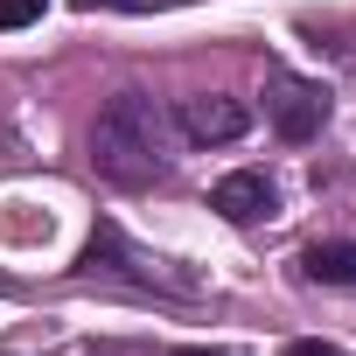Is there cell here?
Masks as SVG:
<instances>
[{
	"label": "cell",
	"instance_id": "6da1fadb",
	"mask_svg": "<svg viewBox=\"0 0 356 356\" xmlns=\"http://www.w3.org/2000/svg\"><path fill=\"white\" fill-rule=\"evenodd\" d=\"M91 168L119 189H147L168 175V119L147 91H119L91 119Z\"/></svg>",
	"mask_w": 356,
	"mask_h": 356
},
{
	"label": "cell",
	"instance_id": "3957f363",
	"mask_svg": "<svg viewBox=\"0 0 356 356\" xmlns=\"http://www.w3.org/2000/svg\"><path fill=\"white\" fill-rule=\"evenodd\" d=\"M266 112H273L280 140L307 147V140L328 126V91H321V84H300V77H280V84H273V98H266Z\"/></svg>",
	"mask_w": 356,
	"mask_h": 356
},
{
	"label": "cell",
	"instance_id": "5b68a950",
	"mask_svg": "<svg viewBox=\"0 0 356 356\" xmlns=\"http://www.w3.org/2000/svg\"><path fill=\"white\" fill-rule=\"evenodd\" d=\"M175 126H182V140H196V147H224V140H238L252 126V112L238 98H182Z\"/></svg>",
	"mask_w": 356,
	"mask_h": 356
},
{
	"label": "cell",
	"instance_id": "8992f818",
	"mask_svg": "<svg viewBox=\"0 0 356 356\" xmlns=\"http://www.w3.org/2000/svg\"><path fill=\"white\" fill-rule=\"evenodd\" d=\"M300 273H307L314 286H356V245H342V238L307 245V252H300Z\"/></svg>",
	"mask_w": 356,
	"mask_h": 356
},
{
	"label": "cell",
	"instance_id": "277c9868",
	"mask_svg": "<svg viewBox=\"0 0 356 356\" xmlns=\"http://www.w3.org/2000/svg\"><path fill=\"white\" fill-rule=\"evenodd\" d=\"M210 210H217L224 224H266V217L280 210V189L266 182L259 168H238V175H224V182L210 189Z\"/></svg>",
	"mask_w": 356,
	"mask_h": 356
},
{
	"label": "cell",
	"instance_id": "9c48e42d",
	"mask_svg": "<svg viewBox=\"0 0 356 356\" xmlns=\"http://www.w3.org/2000/svg\"><path fill=\"white\" fill-rule=\"evenodd\" d=\"M77 8H147V0H77Z\"/></svg>",
	"mask_w": 356,
	"mask_h": 356
},
{
	"label": "cell",
	"instance_id": "52a82bcc",
	"mask_svg": "<svg viewBox=\"0 0 356 356\" xmlns=\"http://www.w3.org/2000/svg\"><path fill=\"white\" fill-rule=\"evenodd\" d=\"M42 8L49 0H0V29H29V22H42Z\"/></svg>",
	"mask_w": 356,
	"mask_h": 356
},
{
	"label": "cell",
	"instance_id": "ba28073f",
	"mask_svg": "<svg viewBox=\"0 0 356 356\" xmlns=\"http://www.w3.org/2000/svg\"><path fill=\"white\" fill-rule=\"evenodd\" d=\"M286 356H342L335 342H286Z\"/></svg>",
	"mask_w": 356,
	"mask_h": 356
},
{
	"label": "cell",
	"instance_id": "7a4b0ae2",
	"mask_svg": "<svg viewBox=\"0 0 356 356\" xmlns=\"http://www.w3.org/2000/svg\"><path fill=\"white\" fill-rule=\"evenodd\" d=\"M77 266H84V273H126L133 286H161V293H196V280H189V273H175L168 259H147V252H133L119 224H98Z\"/></svg>",
	"mask_w": 356,
	"mask_h": 356
},
{
	"label": "cell",
	"instance_id": "30bf717a",
	"mask_svg": "<svg viewBox=\"0 0 356 356\" xmlns=\"http://www.w3.org/2000/svg\"><path fill=\"white\" fill-rule=\"evenodd\" d=\"M175 356H224V349H196V342H182V349H175Z\"/></svg>",
	"mask_w": 356,
	"mask_h": 356
}]
</instances>
